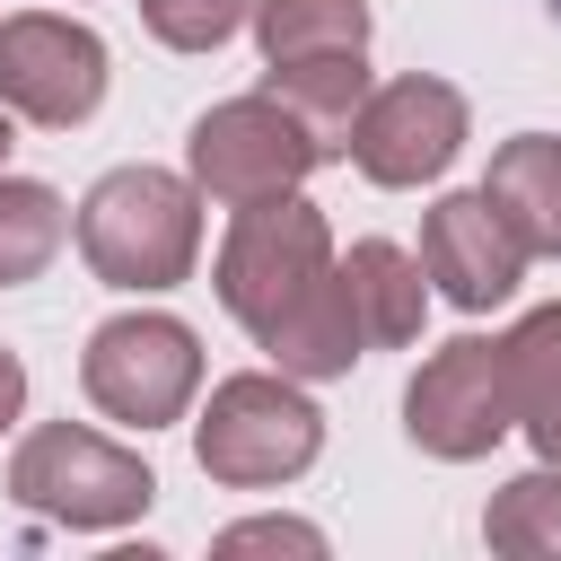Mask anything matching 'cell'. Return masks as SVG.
<instances>
[{
	"mask_svg": "<svg viewBox=\"0 0 561 561\" xmlns=\"http://www.w3.org/2000/svg\"><path fill=\"white\" fill-rule=\"evenodd\" d=\"M88 272L105 289H175L202 254V184L175 167H105L70 219Z\"/></svg>",
	"mask_w": 561,
	"mask_h": 561,
	"instance_id": "obj_1",
	"label": "cell"
},
{
	"mask_svg": "<svg viewBox=\"0 0 561 561\" xmlns=\"http://www.w3.org/2000/svg\"><path fill=\"white\" fill-rule=\"evenodd\" d=\"M324 456V412L289 368H245L219 377L202 421H193V465L219 491H280Z\"/></svg>",
	"mask_w": 561,
	"mask_h": 561,
	"instance_id": "obj_2",
	"label": "cell"
},
{
	"mask_svg": "<svg viewBox=\"0 0 561 561\" xmlns=\"http://www.w3.org/2000/svg\"><path fill=\"white\" fill-rule=\"evenodd\" d=\"M9 500L26 517L70 526V535H114V526L149 517L158 473H149L140 447H114L88 421H35L18 438V456H9Z\"/></svg>",
	"mask_w": 561,
	"mask_h": 561,
	"instance_id": "obj_3",
	"label": "cell"
},
{
	"mask_svg": "<svg viewBox=\"0 0 561 561\" xmlns=\"http://www.w3.org/2000/svg\"><path fill=\"white\" fill-rule=\"evenodd\" d=\"M333 272V228L307 193H272V202H245L219 237V263H210V289L219 307L263 342L316 280Z\"/></svg>",
	"mask_w": 561,
	"mask_h": 561,
	"instance_id": "obj_4",
	"label": "cell"
},
{
	"mask_svg": "<svg viewBox=\"0 0 561 561\" xmlns=\"http://www.w3.org/2000/svg\"><path fill=\"white\" fill-rule=\"evenodd\" d=\"M79 394L123 421V430H167L193 412L202 394V342L184 316H158V307H131V316H105L79 351Z\"/></svg>",
	"mask_w": 561,
	"mask_h": 561,
	"instance_id": "obj_5",
	"label": "cell"
},
{
	"mask_svg": "<svg viewBox=\"0 0 561 561\" xmlns=\"http://www.w3.org/2000/svg\"><path fill=\"white\" fill-rule=\"evenodd\" d=\"M316 167H324V140H316L272 88H254V96H219L210 114H193V140H184V175H193L202 202H219V210L298 193Z\"/></svg>",
	"mask_w": 561,
	"mask_h": 561,
	"instance_id": "obj_6",
	"label": "cell"
},
{
	"mask_svg": "<svg viewBox=\"0 0 561 561\" xmlns=\"http://www.w3.org/2000/svg\"><path fill=\"white\" fill-rule=\"evenodd\" d=\"M517 430V386H508V342L456 333L438 342L412 386H403V438L438 465H473Z\"/></svg>",
	"mask_w": 561,
	"mask_h": 561,
	"instance_id": "obj_7",
	"label": "cell"
},
{
	"mask_svg": "<svg viewBox=\"0 0 561 561\" xmlns=\"http://www.w3.org/2000/svg\"><path fill=\"white\" fill-rule=\"evenodd\" d=\"M105 79H114V53L88 18H61V9H18L0 18V105L18 123H44V131H70L105 105Z\"/></svg>",
	"mask_w": 561,
	"mask_h": 561,
	"instance_id": "obj_8",
	"label": "cell"
},
{
	"mask_svg": "<svg viewBox=\"0 0 561 561\" xmlns=\"http://www.w3.org/2000/svg\"><path fill=\"white\" fill-rule=\"evenodd\" d=\"M465 123H473V114H465V88H447V79H430V70H403V79L368 88V105L351 114L342 158H351L368 184L412 193V184H438V175L456 167Z\"/></svg>",
	"mask_w": 561,
	"mask_h": 561,
	"instance_id": "obj_9",
	"label": "cell"
},
{
	"mask_svg": "<svg viewBox=\"0 0 561 561\" xmlns=\"http://www.w3.org/2000/svg\"><path fill=\"white\" fill-rule=\"evenodd\" d=\"M526 245H517V228L500 219V202L473 184V193H438L430 210H421V272H430V289L447 298V307H465V316H482V307H500V298H517V280H526Z\"/></svg>",
	"mask_w": 561,
	"mask_h": 561,
	"instance_id": "obj_10",
	"label": "cell"
},
{
	"mask_svg": "<svg viewBox=\"0 0 561 561\" xmlns=\"http://www.w3.org/2000/svg\"><path fill=\"white\" fill-rule=\"evenodd\" d=\"M342 280H351V307H359L368 351L421 342V316H430V272H421V254H403L394 237H359V245L342 254Z\"/></svg>",
	"mask_w": 561,
	"mask_h": 561,
	"instance_id": "obj_11",
	"label": "cell"
},
{
	"mask_svg": "<svg viewBox=\"0 0 561 561\" xmlns=\"http://www.w3.org/2000/svg\"><path fill=\"white\" fill-rule=\"evenodd\" d=\"M482 193L500 202V219L517 228L526 254H552V263H561V140H552V131H517V140H500Z\"/></svg>",
	"mask_w": 561,
	"mask_h": 561,
	"instance_id": "obj_12",
	"label": "cell"
},
{
	"mask_svg": "<svg viewBox=\"0 0 561 561\" xmlns=\"http://www.w3.org/2000/svg\"><path fill=\"white\" fill-rule=\"evenodd\" d=\"M263 88L324 140V158H342L351 140V114L368 105V53H316V61H263Z\"/></svg>",
	"mask_w": 561,
	"mask_h": 561,
	"instance_id": "obj_13",
	"label": "cell"
},
{
	"mask_svg": "<svg viewBox=\"0 0 561 561\" xmlns=\"http://www.w3.org/2000/svg\"><path fill=\"white\" fill-rule=\"evenodd\" d=\"M500 342H508L517 430H526V447L543 465H561V298L535 307V316H517V333H500Z\"/></svg>",
	"mask_w": 561,
	"mask_h": 561,
	"instance_id": "obj_14",
	"label": "cell"
},
{
	"mask_svg": "<svg viewBox=\"0 0 561 561\" xmlns=\"http://www.w3.org/2000/svg\"><path fill=\"white\" fill-rule=\"evenodd\" d=\"M368 0H254L263 61H316V53H368Z\"/></svg>",
	"mask_w": 561,
	"mask_h": 561,
	"instance_id": "obj_15",
	"label": "cell"
},
{
	"mask_svg": "<svg viewBox=\"0 0 561 561\" xmlns=\"http://www.w3.org/2000/svg\"><path fill=\"white\" fill-rule=\"evenodd\" d=\"M482 543L508 561H561V465L535 456L517 482H500L482 508Z\"/></svg>",
	"mask_w": 561,
	"mask_h": 561,
	"instance_id": "obj_16",
	"label": "cell"
},
{
	"mask_svg": "<svg viewBox=\"0 0 561 561\" xmlns=\"http://www.w3.org/2000/svg\"><path fill=\"white\" fill-rule=\"evenodd\" d=\"M61 237H70L61 193L35 184V175H0V289L35 280V272L61 254Z\"/></svg>",
	"mask_w": 561,
	"mask_h": 561,
	"instance_id": "obj_17",
	"label": "cell"
},
{
	"mask_svg": "<svg viewBox=\"0 0 561 561\" xmlns=\"http://www.w3.org/2000/svg\"><path fill=\"white\" fill-rule=\"evenodd\" d=\"M140 26L167 53H219L237 26H254V0H140Z\"/></svg>",
	"mask_w": 561,
	"mask_h": 561,
	"instance_id": "obj_18",
	"label": "cell"
},
{
	"mask_svg": "<svg viewBox=\"0 0 561 561\" xmlns=\"http://www.w3.org/2000/svg\"><path fill=\"white\" fill-rule=\"evenodd\" d=\"M219 552H324V526H307V517H245V526H228L219 535Z\"/></svg>",
	"mask_w": 561,
	"mask_h": 561,
	"instance_id": "obj_19",
	"label": "cell"
},
{
	"mask_svg": "<svg viewBox=\"0 0 561 561\" xmlns=\"http://www.w3.org/2000/svg\"><path fill=\"white\" fill-rule=\"evenodd\" d=\"M18 412H26V359L0 342V438L18 430Z\"/></svg>",
	"mask_w": 561,
	"mask_h": 561,
	"instance_id": "obj_20",
	"label": "cell"
},
{
	"mask_svg": "<svg viewBox=\"0 0 561 561\" xmlns=\"http://www.w3.org/2000/svg\"><path fill=\"white\" fill-rule=\"evenodd\" d=\"M9 149H18V114L0 105V175H9Z\"/></svg>",
	"mask_w": 561,
	"mask_h": 561,
	"instance_id": "obj_21",
	"label": "cell"
},
{
	"mask_svg": "<svg viewBox=\"0 0 561 561\" xmlns=\"http://www.w3.org/2000/svg\"><path fill=\"white\" fill-rule=\"evenodd\" d=\"M552 9H561V0H552Z\"/></svg>",
	"mask_w": 561,
	"mask_h": 561,
	"instance_id": "obj_22",
	"label": "cell"
}]
</instances>
